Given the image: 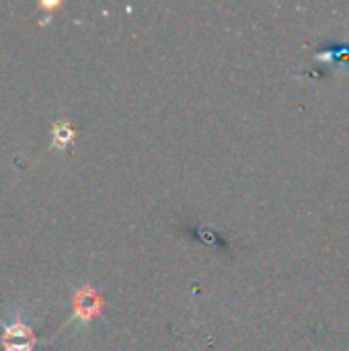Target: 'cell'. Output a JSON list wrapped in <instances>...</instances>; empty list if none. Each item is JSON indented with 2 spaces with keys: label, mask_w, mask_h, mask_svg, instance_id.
I'll use <instances>...</instances> for the list:
<instances>
[{
  "label": "cell",
  "mask_w": 349,
  "mask_h": 351,
  "mask_svg": "<svg viewBox=\"0 0 349 351\" xmlns=\"http://www.w3.org/2000/svg\"><path fill=\"white\" fill-rule=\"evenodd\" d=\"M10 341H14V343L35 341L33 329L23 321V317L19 313H14V317L8 325H2V346H6Z\"/></svg>",
  "instance_id": "2"
},
{
  "label": "cell",
  "mask_w": 349,
  "mask_h": 351,
  "mask_svg": "<svg viewBox=\"0 0 349 351\" xmlns=\"http://www.w3.org/2000/svg\"><path fill=\"white\" fill-rule=\"evenodd\" d=\"M103 311V298L99 292L91 286L84 284L72 294V317L70 321H80L82 325H88L97 315Z\"/></svg>",
  "instance_id": "1"
},
{
  "label": "cell",
  "mask_w": 349,
  "mask_h": 351,
  "mask_svg": "<svg viewBox=\"0 0 349 351\" xmlns=\"http://www.w3.org/2000/svg\"><path fill=\"white\" fill-rule=\"evenodd\" d=\"M35 341H23V343H6L4 351H33Z\"/></svg>",
  "instance_id": "4"
},
{
  "label": "cell",
  "mask_w": 349,
  "mask_h": 351,
  "mask_svg": "<svg viewBox=\"0 0 349 351\" xmlns=\"http://www.w3.org/2000/svg\"><path fill=\"white\" fill-rule=\"evenodd\" d=\"M74 138H76V130L68 119H58L51 123V150L64 152L74 144Z\"/></svg>",
  "instance_id": "3"
},
{
  "label": "cell",
  "mask_w": 349,
  "mask_h": 351,
  "mask_svg": "<svg viewBox=\"0 0 349 351\" xmlns=\"http://www.w3.org/2000/svg\"><path fill=\"white\" fill-rule=\"evenodd\" d=\"M62 2H58V0H53V2H47V0H43V2H39V8H45V10H49V16H51V12L60 6Z\"/></svg>",
  "instance_id": "5"
}]
</instances>
